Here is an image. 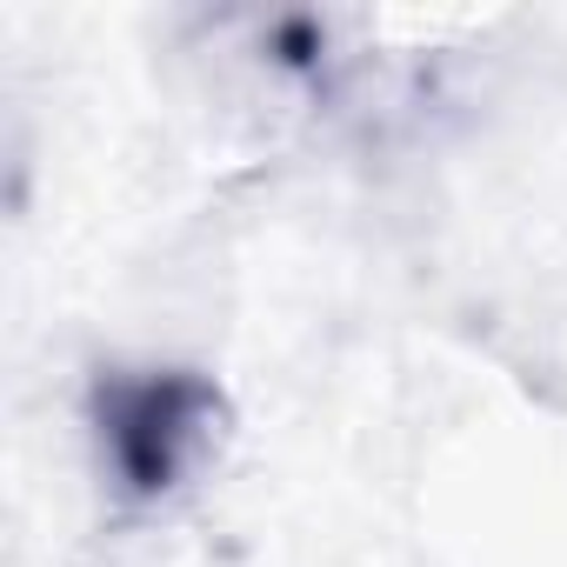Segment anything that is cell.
Listing matches in <instances>:
<instances>
[{
  "mask_svg": "<svg viewBox=\"0 0 567 567\" xmlns=\"http://www.w3.org/2000/svg\"><path fill=\"white\" fill-rule=\"evenodd\" d=\"M214 414V388L187 368H107L87 401L101 474L127 501H161L200 461Z\"/></svg>",
  "mask_w": 567,
  "mask_h": 567,
  "instance_id": "cell-1",
  "label": "cell"
}]
</instances>
